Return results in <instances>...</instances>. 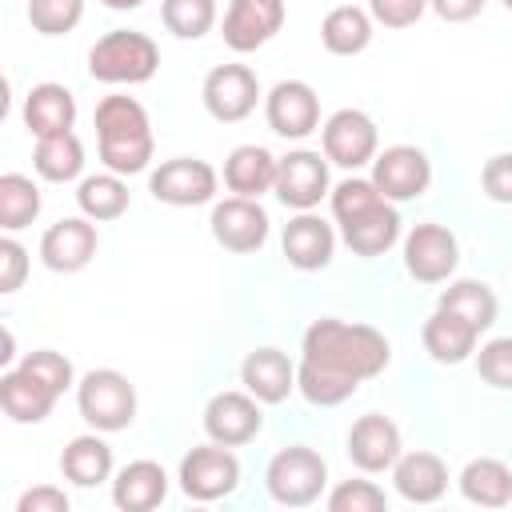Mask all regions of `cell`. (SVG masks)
Masks as SVG:
<instances>
[{
	"label": "cell",
	"mask_w": 512,
	"mask_h": 512,
	"mask_svg": "<svg viewBox=\"0 0 512 512\" xmlns=\"http://www.w3.org/2000/svg\"><path fill=\"white\" fill-rule=\"evenodd\" d=\"M280 248L296 272H320L336 256V228L316 212H296L280 232Z\"/></svg>",
	"instance_id": "cell-20"
},
{
	"label": "cell",
	"mask_w": 512,
	"mask_h": 512,
	"mask_svg": "<svg viewBox=\"0 0 512 512\" xmlns=\"http://www.w3.org/2000/svg\"><path fill=\"white\" fill-rule=\"evenodd\" d=\"M372 32H376V20L360 4H336L320 20V44L332 56H360L372 44Z\"/></svg>",
	"instance_id": "cell-30"
},
{
	"label": "cell",
	"mask_w": 512,
	"mask_h": 512,
	"mask_svg": "<svg viewBox=\"0 0 512 512\" xmlns=\"http://www.w3.org/2000/svg\"><path fill=\"white\" fill-rule=\"evenodd\" d=\"M328 512H384L388 496L376 480H340L328 496H324Z\"/></svg>",
	"instance_id": "cell-38"
},
{
	"label": "cell",
	"mask_w": 512,
	"mask_h": 512,
	"mask_svg": "<svg viewBox=\"0 0 512 512\" xmlns=\"http://www.w3.org/2000/svg\"><path fill=\"white\" fill-rule=\"evenodd\" d=\"M24 276H28V248L12 232H4V240H0V292L4 296L20 292Z\"/></svg>",
	"instance_id": "cell-40"
},
{
	"label": "cell",
	"mask_w": 512,
	"mask_h": 512,
	"mask_svg": "<svg viewBox=\"0 0 512 512\" xmlns=\"http://www.w3.org/2000/svg\"><path fill=\"white\" fill-rule=\"evenodd\" d=\"M264 120L284 140H304L320 128V96L308 80H280L264 96Z\"/></svg>",
	"instance_id": "cell-15"
},
{
	"label": "cell",
	"mask_w": 512,
	"mask_h": 512,
	"mask_svg": "<svg viewBox=\"0 0 512 512\" xmlns=\"http://www.w3.org/2000/svg\"><path fill=\"white\" fill-rule=\"evenodd\" d=\"M160 68V44L136 28H112L88 48V76L100 84H148Z\"/></svg>",
	"instance_id": "cell-3"
},
{
	"label": "cell",
	"mask_w": 512,
	"mask_h": 512,
	"mask_svg": "<svg viewBox=\"0 0 512 512\" xmlns=\"http://www.w3.org/2000/svg\"><path fill=\"white\" fill-rule=\"evenodd\" d=\"M284 0H228V12H224V24H220V36L232 52H256L264 48L280 28H284Z\"/></svg>",
	"instance_id": "cell-17"
},
{
	"label": "cell",
	"mask_w": 512,
	"mask_h": 512,
	"mask_svg": "<svg viewBox=\"0 0 512 512\" xmlns=\"http://www.w3.org/2000/svg\"><path fill=\"white\" fill-rule=\"evenodd\" d=\"M40 188L32 176L24 172H4L0 176V228L4 232H20L40 216Z\"/></svg>",
	"instance_id": "cell-34"
},
{
	"label": "cell",
	"mask_w": 512,
	"mask_h": 512,
	"mask_svg": "<svg viewBox=\"0 0 512 512\" xmlns=\"http://www.w3.org/2000/svg\"><path fill=\"white\" fill-rule=\"evenodd\" d=\"M500 4H504V8H508V12H512V0H500Z\"/></svg>",
	"instance_id": "cell-46"
},
{
	"label": "cell",
	"mask_w": 512,
	"mask_h": 512,
	"mask_svg": "<svg viewBox=\"0 0 512 512\" xmlns=\"http://www.w3.org/2000/svg\"><path fill=\"white\" fill-rule=\"evenodd\" d=\"M160 20L176 40H200L216 24V0H160Z\"/></svg>",
	"instance_id": "cell-35"
},
{
	"label": "cell",
	"mask_w": 512,
	"mask_h": 512,
	"mask_svg": "<svg viewBox=\"0 0 512 512\" xmlns=\"http://www.w3.org/2000/svg\"><path fill=\"white\" fill-rule=\"evenodd\" d=\"M84 20V0H28V24L40 36H64Z\"/></svg>",
	"instance_id": "cell-36"
},
{
	"label": "cell",
	"mask_w": 512,
	"mask_h": 512,
	"mask_svg": "<svg viewBox=\"0 0 512 512\" xmlns=\"http://www.w3.org/2000/svg\"><path fill=\"white\" fill-rule=\"evenodd\" d=\"M376 200H384V192L372 184V176H348V180H340L332 192H328V204H332V220L336 224H344V220H352L356 212H364V208H372Z\"/></svg>",
	"instance_id": "cell-37"
},
{
	"label": "cell",
	"mask_w": 512,
	"mask_h": 512,
	"mask_svg": "<svg viewBox=\"0 0 512 512\" xmlns=\"http://www.w3.org/2000/svg\"><path fill=\"white\" fill-rule=\"evenodd\" d=\"M276 164H280V156H272L264 144H236L224 156V188L232 196L260 200L264 192L276 188Z\"/></svg>",
	"instance_id": "cell-26"
},
{
	"label": "cell",
	"mask_w": 512,
	"mask_h": 512,
	"mask_svg": "<svg viewBox=\"0 0 512 512\" xmlns=\"http://www.w3.org/2000/svg\"><path fill=\"white\" fill-rule=\"evenodd\" d=\"M400 452H404V440H400L396 420H388L380 412H364L360 420H352V428H348V460L364 476L392 472Z\"/></svg>",
	"instance_id": "cell-18"
},
{
	"label": "cell",
	"mask_w": 512,
	"mask_h": 512,
	"mask_svg": "<svg viewBox=\"0 0 512 512\" xmlns=\"http://www.w3.org/2000/svg\"><path fill=\"white\" fill-rule=\"evenodd\" d=\"M148 192H152L160 204H168V208L216 204L220 172H216L208 160H200V156H172V160H160V168H152Z\"/></svg>",
	"instance_id": "cell-6"
},
{
	"label": "cell",
	"mask_w": 512,
	"mask_h": 512,
	"mask_svg": "<svg viewBox=\"0 0 512 512\" xmlns=\"http://www.w3.org/2000/svg\"><path fill=\"white\" fill-rule=\"evenodd\" d=\"M60 396H64V392L52 388V384H48L36 368H28V364L4 368V376H0V408H4V416L16 420V424H40V420H48Z\"/></svg>",
	"instance_id": "cell-19"
},
{
	"label": "cell",
	"mask_w": 512,
	"mask_h": 512,
	"mask_svg": "<svg viewBox=\"0 0 512 512\" xmlns=\"http://www.w3.org/2000/svg\"><path fill=\"white\" fill-rule=\"evenodd\" d=\"M372 184L392 204L420 200L428 192V184H432V160L416 144H392V148L376 152V160H372Z\"/></svg>",
	"instance_id": "cell-14"
},
{
	"label": "cell",
	"mask_w": 512,
	"mask_h": 512,
	"mask_svg": "<svg viewBox=\"0 0 512 512\" xmlns=\"http://www.w3.org/2000/svg\"><path fill=\"white\" fill-rule=\"evenodd\" d=\"M420 340H424V352H428L436 364H464V360L476 352L480 332H476L464 316H456V312H448V308L436 304V312H432V316L424 320V328H420Z\"/></svg>",
	"instance_id": "cell-27"
},
{
	"label": "cell",
	"mask_w": 512,
	"mask_h": 512,
	"mask_svg": "<svg viewBox=\"0 0 512 512\" xmlns=\"http://www.w3.org/2000/svg\"><path fill=\"white\" fill-rule=\"evenodd\" d=\"M272 192L292 212H316V204L332 192L328 156L324 152H312V148H292L276 164V188Z\"/></svg>",
	"instance_id": "cell-10"
},
{
	"label": "cell",
	"mask_w": 512,
	"mask_h": 512,
	"mask_svg": "<svg viewBox=\"0 0 512 512\" xmlns=\"http://www.w3.org/2000/svg\"><path fill=\"white\" fill-rule=\"evenodd\" d=\"M112 468H116L112 448H108L104 432H96V428L84 432V436H72L60 452V472L76 488H96V484L112 480Z\"/></svg>",
	"instance_id": "cell-28"
},
{
	"label": "cell",
	"mask_w": 512,
	"mask_h": 512,
	"mask_svg": "<svg viewBox=\"0 0 512 512\" xmlns=\"http://www.w3.org/2000/svg\"><path fill=\"white\" fill-rule=\"evenodd\" d=\"M96 148L100 164L116 176H136L152 164L156 136L148 108L136 96H104L96 104Z\"/></svg>",
	"instance_id": "cell-2"
},
{
	"label": "cell",
	"mask_w": 512,
	"mask_h": 512,
	"mask_svg": "<svg viewBox=\"0 0 512 512\" xmlns=\"http://www.w3.org/2000/svg\"><path fill=\"white\" fill-rule=\"evenodd\" d=\"M392 484L408 504H436L448 492V464L436 452H400L392 464Z\"/></svg>",
	"instance_id": "cell-24"
},
{
	"label": "cell",
	"mask_w": 512,
	"mask_h": 512,
	"mask_svg": "<svg viewBox=\"0 0 512 512\" xmlns=\"http://www.w3.org/2000/svg\"><path fill=\"white\" fill-rule=\"evenodd\" d=\"M484 4H488V0H428V8H432L440 20H448V24H468V20H476V16L484 12Z\"/></svg>",
	"instance_id": "cell-44"
},
{
	"label": "cell",
	"mask_w": 512,
	"mask_h": 512,
	"mask_svg": "<svg viewBox=\"0 0 512 512\" xmlns=\"http://www.w3.org/2000/svg\"><path fill=\"white\" fill-rule=\"evenodd\" d=\"M476 372L488 388L512 392V336H492L476 352Z\"/></svg>",
	"instance_id": "cell-39"
},
{
	"label": "cell",
	"mask_w": 512,
	"mask_h": 512,
	"mask_svg": "<svg viewBox=\"0 0 512 512\" xmlns=\"http://www.w3.org/2000/svg\"><path fill=\"white\" fill-rule=\"evenodd\" d=\"M392 360V344L372 324H352L340 316H320L304 328L296 392L316 408H336L356 396V388L380 376Z\"/></svg>",
	"instance_id": "cell-1"
},
{
	"label": "cell",
	"mask_w": 512,
	"mask_h": 512,
	"mask_svg": "<svg viewBox=\"0 0 512 512\" xmlns=\"http://www.w3.org/2000/svg\"><path fill=\"white\" fill-rule=\"evenodd\" d=\"M460 496L480 508H508L512 504V468L496 456H476L456 476Z\"/></svg>",
	"instance_id": "cell-29"
},
{
	"label": "cell",
	"mask_w": 512,
	"mask_h": 512,
	"mask_svg": "<svg viewBox=\"0 0 512 512\" xmlns=\"http://www.w3.org/2000/svg\"><path fill=\"white\" fill-rule=\"evenodd\" d=\"M368 12L384 28H412L428 12V0H368Z\"/></svg>",
	"instance_id": "cell-42"
},
{
	"label": "cell",
	"mask_w": 512,
	"mask_h": 512,
	"mask_svg": "<svg viewBox=\"0 0 512 512\" xmlns=\"http://www.w3.org/2000/svg\"><path fill=\"white\" fill-rule=\"evenodd\" d=\"M208 228H212V240L224 252L248 256V252H260L264 248L272 220H268V212H264L260 200H252V196H224V200L212 204Z\"/></svg>",
	"instance_id": "cell-12"
},
{
	"label": "cell",
	"mask_w": 512,
	"mask_h": 512,
	"mask_svg": "<svg viewBox=\"0 0 512 512\" xmlns=\"http://www.w3.org/2000/svg\"><path fill=\"white\" fill-rule=\"evenodd\" d=\"M168 500V472L160 460H128L112 476V504L120 512H152Z\"/></svg>",
	"instance_id": "cell-23"
},
{
	"label": "cell",
	"mask_w": 512,
	"mask_h": 512,
	"mask_svg": "<svg viewBox=\"0 0 512 512\" xmlns=\"http://www.w3.org/2000/svg\"><path fill=\"white\" fill-rule=\"evenodd\" d=\"M76 408L96 432H124L136 420V384L116 368H92L76 380Z\"/></svg>",
	"instance_id": "cell-4"
},
{
	"label": "cell",
	"mask_w": 512,
	"mask_h": 512,
	"mask_svg": "<svg viewBox=\"0 0 512 512\" xmlns=\"http://www.w3.org/2000/svg\"><path fill=\"white\" fill-rule=\"evenodd\" d=\"M460 264V240L448 224L420 220L404 236V272L420 284H448Z\"/></svg>",
	"instance_id": "cell-9"
},
{
	"label": "cell",
	"mask_w": 512,
	"mask_h": 512,
	"mask_svg": "<svg viewBox=\"0 0 512 512\" xmlns=\"http://www.w3.org/2000/svg\"><path fill=\"white\" fill-rule=\"evenodd\" d=\"M76 124V96L56 84V80H44V84H32L28 96H24V128L44 140V136H56V132H72Z\"/></svg>",
	"instance_id": "cell-25"
},
{
	"label": "cell",
	"mask_w": 512,
	"mask_h": 512,
	"mask_svg": "<svg viewBox=\"0 0 512 512\" xmlns=\"http://www.w3.org/2000/svg\"><path fill=\"white\" fill-rule=\"evenodd\" d=\"M436 304L448 308V312H456V316H464L476 332H488V328L496 324V312H500L496 292H492L484 280H472V276H460V280L452 276Z\"/></svg>",
	"instance_id": "cell-32"
},
{
	"label": "cell",
	"mask_w": 512,
	"mask_h": 512,
	"mask_svg": "<svg viewBox=\"0 0 512 512\" xmlns=\"http://www.w3.org/2000/svg\"><path fill=\"white\" fill-rule=\"evenodd\" d=\"M264 488L284 508H308L328 488V460L308 444H288L268 460Z\"/></svg>",
	"instance_id": "cell-5"
},
{
	"label": "cell",
	"mask_w": 512,
	"mask_h": 512,
	"mask_svg": "<svg viewBox=\"0 0 512 512\" xmlns=\"http://www.w3.org/2000/svg\"><path fill=\"white\" fill-rule=\"evenodd\" d=\"M336 228H340V240H344L356 256L376 260V256H384V252L400 240L404 220H400V212H396L392 200H376L372 208L356 212L352 220H344V224H336Z\"/></svg>",
	"instance_id": "cell-22"
},
{
	"label": "cell",
	"mask_w": 512,
	"mask_h": 512,
	"mask_svg": "<svg viewBox=\"0 0 512 512\" xmlns=\"http://www.w3.org/2000/svg\"><path fill=\"white\" fill-rule=\"evenodd\" d=\"M260 428H264V404L248 388L216 392L204 404V436L224 448H240V444L256 440Z\"/></svg>",
	"instance_id": "cell-13"
},
{
	"label": "cell",
	"mask_w": 512,
	"mask_h": 512,
	"mask_svg": "<svg viewBox=\"0 0 512 512\" xmlns=\"http://www.w3.org/2000/svg\"><path fill=\"white\" fill-rule=\"evenodd\" d=\"M68 492L56 484H36L16 500V512H68Z\"/></svg>",
	"instance_id": "cell-43"
},
{
	"label": "cell",
	"mask_w": 512,
	"mask_h": 512,
	"mask_svg": "<svg viewBox=\"0 0 512 512\" xmlns=\"http://www.w3.org/2000/svg\"><path fill=\"white\" fill-rule=\"evenodd\" d=\"M260 96H264L260 92V80H256V72L248 64H216L204 76V84H200V100H204L208 116L220 120V124L248 120L256 112Z\"/></svg>",
	"instance_id": "cell-11"
},
{
	"label": "cell",
	"mask_w": 512,
	"mask_h": 512,
	"mask_svg": "<svg viewBox=\"0 0 512 512\" xmlns=\"http://www.w3.org/2000/svg\"><path fill=\"white\" fill-rule=\"evenodd\" d=\"M32 168L40 180H52V184H68V180H84V144L76 132H56V136H44L36 140V152H32Z\"/></svg>",
	"instance_id": "cell-33"
},
{
	"label": "cell",
	"mask_w": 512,
	"mask_h": 512,
	"mask_svg": "<svg viewBox=\"0 0 512 512\" xmlns=\"http://www.w3.org/2000/svg\"><path fill=\"white\" fill-rule=\"evenodd\" d=\"M320 152L328 156V164H336L344 172H356V168L372 164L376 152H380L376 120L364 108H336L320 124Z\"/></svg>",
	"instance_id": "cell-8"
},
{
	"label": "cell",
	"mask_w": 512,
	"mask_h": 512,
	"mask_svg": "<svg viewBox=\"0 0 512 512\" xmlns=\"http://www.w3.org/2000/svg\"><path fill=\"white\" fill-rule=\"evenodd\" d=\"M104 8H112V12H132V8H140L144 0H100Z\"/></svg>",
	"instance_id": "cell-45"
},
{
	"label": "cell",
	"mask_w": 512,
	"mask_h": 512,
	"mask_svg": "<svg viewBox=\"0 0 512 512\" xmlns=\"http://www.w3.org/2000/svg\"><path fill=\"white\" fill-rule=\"evenodd\" d=\"M480 188L492 204H512V152H496L480 168Z\"/></svg>",
	"instance_id": "cell-41"
},
{
	"label": "cell",
	"mask_w": 512,
	"mask_h": 512,
	"mask_svg": "<svg viewBox=\"0 0 512 512\" xmlns=\"http://www.w3.org/2000/svg\"><path fill=\"white\" fill-rule=\"evenodd\" d=\"M240 384L260 400V404H284L296 392V364L288 360V352L264 344L252 348L240 360Z\"/></svg>",
	"instance_id": "cell-21"
},
{
	"label": "cell",
	"mask_w": 512,
	"mask_h": 512,
	"mask_svg": "<svg viewBox=\"0 0 512 512\" xmlns=\"http://www.w3.org/2000/svg\"><path fill=\"white\" fill-rule=\"evenodd\" d=\"M96 248H100V232H96V220H88V216H64L52 228H44V236H40L44 268L64 272V276L84 272L92 264Z\"/></svg>",
	"instance_id": "cell-16"
},
{
	"label": "cell",
	"mask_w": 512,
	"mask_h": 512,
	"mask_svg": "<svg viewBox=\"0 0 512 512\" xmlns=\"http://www.w3.org/2000/svg\"><path fill=\"white\" fill-rule=\"evenodd\" d=\"M76 204H80V216L96 220V224H108V220H120L132 204V192L124 184V176L116 172H96V176H84L76 184Z\"/></svg>",
	"instance_id": "cell-31"
},
{
	"label": "cell",
	"mask_w": 512,
	"mask_h": 512,
	"mask_svg": "<svg viewBox=\"0 0 512 512\" xmlns=\"http://www.w3.org/2000/svg\"><path fill=\"white\" fill-rule=\"evenodd\" d=\"M176 480H180V492L188 500L212 504V500H224V496L236 492V484H240V460H236L232 448L208 440V444H196L192 452H184Z\"/></svg>",
	"instance_id": "cell-7"
}]
</instances>
